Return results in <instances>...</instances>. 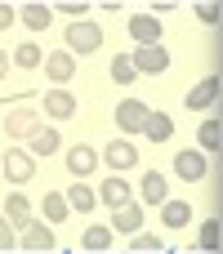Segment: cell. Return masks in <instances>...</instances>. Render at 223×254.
<instances>
[{
	"instance_id": "cell-32",
	"label": "cell",
	"mask_w": 223,
	"mask_h": 254,
	"mask_svg": "<svg viewBox=\"0 0 223 254\" xmlns=\"http://www.w3.org/2000/svg\"><path fill=\"white\" fill-rule=\"evenodd\" d=\"M63 13H67V18H85V13H89V4H85V0H67V4H63Z\"/></svg>"
},
{
	"instance_id": "cell-25",
	"label": "cell",
	"mask_w": 223,
	"mask_h": 254,
	"mask_svg": "<svg viewBox=\"0 0 223 254\" xmlns=\"http://www.w3.org/2000/svg\"><path fill=\"white\" fill-rule=\"evenodd\" d=\"M9 58H13L18 67H40V63H45V54H40L36 45H18V49H13Z\"/></svg>"
},
{
	"instance_id": "cell-5",
	"label": "cell",
	"mask_w": 223,
	"mask_h": 254,
	"mask_svg": "<svg viewBox=\"0 0 223 254\" xmlns=\"http://www.w3.org/2000/svg\"><path fill=\"white\" fill-rule=\"evenodd\" d=\"M0 170H4V179H13V183H27V179L36 174L31 152H4V156H0Z\"/></svg>"
},
{
	"instance_id": "cell-8",
	"label": "cell",
	"mask_w": 223,
	"mask_h": 254,
	"mask_svg": "<svg viewBox=\"0 0 223 254\" xmlns=\"http://www.w3.org/2000/svg\"><path fill=\"white\" fill-rule=\"evenodd\" d=\"M174 174L188 179V183H201V179H206V156H201V152H179V156H174Z\"/></svg>"
},
{
	"instance_id": "cell-22",
	"label": "cell",
	"mask_w": 223,
	"mask_h": 254,
	"mask_svg": "<svg viewBox=\"0 0 223 254\" xmlns=\"http://www.w3.org/2000/svg\"><path fill=\"white\" fill-rule=\"evenodd\" d=\"M40 205H45V219H49V223H63V219L72 214V205H67V196H63V192H49Z\"/></svg>"
},
{
	"instance_id": "cell-15",
	"label": "cell",
	"mask_w": 223,
	"mask_h": 254,
	"mask_svg": "<svg viewBox=\"0 0 223 254\" xmlns=\"http://www.w3.org/2000/svg\"><path fill=\"white\" fill-rule=\"evenodd\" d=\"M94 165H98V152H94L89 143H76V147L67 152V170H72V174H89Z\"/></svg>"
},
{
	"instance_id": "cell-6",
	"label": "cell",
	"mask_w": 223,
	"mask_h": 254,
	"mask_svg": "<svg viewBox=\"0 0 223 254\" xmlns=\"http://www.w3.org/2000/svg\"><path fill=\"white\" fill-rule=\"evenodd\" d=\"M130 36H134L139 45H161V22H156V13H134V18H130Z\"/></svg>"
},
{
	"instance_id": "cell-33",
	"label": "cell",
	"mask_w": 223,
	"mask_h": 254,
	"mask_svg": "<svg viewBox=\"0 0 223 254\" xmlns=\"http://www.w3.org/2000/svg\"><path fill=\"white\" fill-rule=\"evenodd\" d=\"M13 18H18V13H13L9 4H0V31H4V27H13Z\"/></svg>"
},
{
	"instance_id": "cell-28",
	"label": "cell",
	"mask_w": 223,
	"mask_h": 254,
	"mask_svg": "<svg viewBox=\"0 0 223 254\" xmlns=\"http://www.w3.org/2000/svg\"><path fill=\"white\" fill-rule=\"evenodd\" d=\"M85 250H112V232L107 228H85Z\"/></svg>"
},
{
	"instance_id": "cell-11",
	"label": "cell",
	"mask_w": 223,
	"mask_h": 254,
	"mask_svg": "<svg viewBox=\"0 0 223 254\" xmlns=\"http://www.w3.org/2000/svg\"><path fill=\"white\" fill-rule=\"evenodd\" d=\"M103 161H107L112 170H130V165H139V152H134V143H125V138H116V143H107V152H103Z\"/></svg>"
},
{
	"instance_id": "cell-10",
	"label": "cell",
	"mask_w": 223,
	"mask_h": 254,
	"mask_svg": "<svg viewBox=\"0 0 223 254\" xmlns=\"http://www.w3.org/2000/svg\"><path fill=\"white\" fill-rule=\"evenodd\" d=\"M45 116H54V121H72V116H76V98L63 94V89H49V94H45Z\"/></svg>"
},
{
	"instance_id": "cell-9",
	"label": "cell",
	"mask_w": 223,
	"mask_h": 254,
	"mask_svg": "<svg viewBox=\"0 0 223 254\" xmlns=\"http://www.w3.org/2000/svg\"><path fill=\"white\" fill-rule=\"evenodd\" d=\"M215 98H219V76H206L201 85H192L188 107H192V112H206V107H215Z\"/></svg>"
},
{
	"instance_id": "cell-18",
	"label": "cell",
	"mask_w": 223,
	"mask_h": 254,
	"mask_svg": "<svg viewBox=\"0 0 223 254\" xmlns=\"http://www.w3.org/2000/svg\"><path fill=\"white\" fill-rule=\"evenodd\" d=\"M143 228V210L139 205H116V219H112V232H139Z\"/></svg>"
},
{
	"instance_id": "cell-31",
	"label": "cell",
	"mask_w": 223,
	"mask_h": 254,
	"mask_svg": "<svg viewBox=\"0 0 223 254\" xmlns=\"http://www.w3.org/2000/svg\"><path fill=\"white\" fill-rule=\"evenodd\" d=\"M197 18L215 27V22H219V4H210V0H201V4H197Z\"/></svg>"
},
{
	"instance_id": "cell-2",
	"label": "cell",
	"mask_w": 223,
	"mask_h": 254,
	"mask_svg": "<svg viewBox=\"0 0 223 254\" xmlns=\"http://www.w3.org/2000/svg\"><path fill=\"white\" fill-rule=\"evenodd\" d=\"M130 63H134V71H148V76H161V71L170 67V54H165L161 45H139V49L130 54Z\"/></svg>"
},
{
	"instance_id": "cell-4",
	"label": "cell",
	"mask_w": 223,
	"mask_h": 254,
	"mask_svg": "<svg viewBox=\"0 0 223 254\" xmlns=\"http://www.w3.org/2000/svg\"><path fill=\"white\" fill-rule=\"evenodd\" d=\"M143 121H148V107H143L139 98H121V103H116V125H121L125 134H139Z\"/></svg>"
},
{
	"instance_id": "cell-3",
	"label": "cell",
	"mask_w": 223,
	"mask_h": 254,
	"mask_svg": "<svg viewBox=\"0 0 223 254\" xmlns=\"http://www.w3.org/2000/svg\"><path fill=\"white\" fill-rule=\"evenodd\" d=\"M54 246H58V241H54V232H49V228H40V223H27V228L18 232V250H31V254H49Z\"/></svg>"
},
{
	"instance_id": "cell-34",
	"label": "cell",
	"mask_w": 223,
	"mask_h": 254,
	"mask_svg": "<svg viewBox=\"0 0 223 254\" xmlns=\"http://www.w3.org/2000/svg\"><path fill=\"white\" fill-rule=\"evenodd\" d=\"M9 76V54H0V80Z\"/></svg>"
},
{
	"instance_id": "cell-16",
	"label": "cell",
	"mask_w": 223,
	"mask_h": 254,
	"mask_svg": "<svg viewBox=\"0 0 223 254\" xmlns=\"http://www.w3.org/2000/svg\"><path fill=\"white\" fill-rule=\"evenodd\" d=\"M165 196H170V183H165V174L148 170V174H143V205H161Z\"/></svg>"
},
{
	"instance_id": "cell-13",
	"label": "cell",
	"mask_w": 223,
	"mask_h": 254,
	"mask_svg": "<svg viewBox=\"0 0 223 254\" xmlns=\"http://www.w3.org/2000/svg\"><path fill=\"white\" fill-rule=\"evenodd\" d=\"M161 219H165V228H170V232H179V228H188V223H192V205H188V201H170V196H165V201H161Z\"/></svg>"
},
{
	"instance_id": "cell-7",
	"label": "cell",
	"mask_w": 223,
	"mask_h": 254,
	"mask_svg": "<svg viewBox=\"0 0 223 254\" xmlns=\"http://www.w3.org/2000/svg\"><path fill=\"white\" fill-rule=\"evenodd\" d=\"M4 129H9L13 138H31V134L40 129V121H36V112H31V107H13V112L4 116Z\"/></svg>"
},
{
	"instance_id": "cell-21",
	"label": "cell",
	"mask_w": 223,
	"mask_h": 254,
	"mask_svg": "<svg viewBox=\"0 0 223 254\" xmlns=\"http://www.w3.org/2000/svg\"><path fill=\"white\" fill-rule=\"evenodd\" d=\"M18 18H22L31 31H45V27H49V18H54V9H49V4H27Z\"/></svg>"
},
{
	"instance_id": "cell-29",
	"label": "cell",
	"mask_w": 223,
	"mask_h": 254,
	"mask_svg": "<svg viewBox=\"0 0 223 254\" xmlns=\"http://www.w3.org/2000/svg\"><path fill=\"white\" fill-rule=\"evenodd\" d=\"M201 250H219V219L201 223Z\"/></svg>"
},
{
	"instance_id": "cell-24",
	"label": "cell",
	"mask_w": 223,
	"mask_h": 254,
	"mask_svg": "<svg viewBox=\"0 0 223 254\" xmlns=\"http://www.w3.org/2000/svg\"><path fill=\"white\" fill-rule=\"evenodd\" d=\"M134 76H139V71H134L130 54H116V58H112V80H116V85H130Z\"/></svg>"
},
{
	"instance_id": "cell-14",
	"label": "cell",
	"mask_w": 223,
	"mask_h": 254,
	"mask_svg": "<svg viewBox=\"0 0 223 254\" xmlns=\"http://www.w3.org/2000/svg\"><path fill=\"white\" fill-rule=\"evenodd\" d=\"M45 71H49V80H72V71H76V58H72L67 49H58V54H45Z\"/></svg>"
},
{
	"instance_id": "cell-20",
	"label": "cell",
	"mask_w": 223,
	"mask_h": 254,
	"mask_svg": "<svg viewBox=\"0 0 223 254\" xmlns=\"http://www.w3.org/2000/svg\"><path fill=\"white\" fill-rule=\"evenodd\" d=\"M54 152H58V129L40 125V129L31 134V156H54Z\"/></svg>"
},
{
	"instance_id": "cell-12",
	"label": "cell",
	"mask_w": 223,
	"mask_h": 254,
	"mask_svg": "<svg viewBox=\"0 0 223 254\" xmlns=\"http://www.w3.org/2000/svg\"><path fill=\"white\" fill-rule=\"evenodd\" d=\"M4 219L13 223V232H22V228L31 223V205H27L22 192H9V196H4Z\"/></svg>"
},
{
	"instance_id": "cell-23",
	"label": "cell",
	"mask_w": 223,
	"mask_h": 254,
	"mask_svg": "<svg viewBox=\"0 0 223 254\" xmlns=\"http://www.w3.org/2000/svg\"><path fill=\"white\" fill-rule=\"evenodd\" d=\"M130 250H134V254H161V250H165V241H161V237H148V232L139 228L134 241H130Z\"/></svg>"
},
{
	"instance_id": "cell-17",
	"label": "cell",
	"mask_w": 223,
	"mask_h": 254,
	"mask_svg": "<svg viewBox=\"0 0 223 254\" xmlns=\"http://www.w3.org/2000/svg\"><path fill=\"white\" fill-rule=\"evenodd\" d=\"M170 129H174V121H170L165 112H148V121H143V129H139V134H148L152 143H165V138H170Z\"/></svg>"
},
{
	"instance_id": "cell-1",
	"label": "cell",
	"mask_w": 223,
	"mask_h": 254,
	"mask_svg": "<svg viewBox=\"0 0 223 254\" xmlns=\"http://www.w3.org/2000/svg\"><path fill=\"white\" fill-rule=\"evenodd\" d=\"M103 45V27L98 22H72L67 27V54H94Z\"/></svg>"
},
{
	"instance_id": "cell-26",
	"label": "cell",
	"mask_w": 223,
	"mask_h": 254,
	"mask_svg": "<svg viewBox=\"0 0 223 254\" xmlns=\"http://www.w3.org/2000/svg\"><path fill=\"white\" fill-rule=\"evenodd\" d=\"M197 143H201L206 152H219V121H201V129H197Z\"/></svg>"
},
{
	"instance_id": "cell-27",
	"label": "cell",
	"mask_w": 223,
	"mask_h": 254,
	"mask_svg": "<svg viewBox=\"0 0 223 254\" xmlns=\"http://www.w3.org/2000/svg\"><path fill=\"white\" fill-rule=\"evenodd\" d=\"M67 201H72V210H76V214H89V210L98 205V196H94L89 188H72V196H67Z\"/></svg>"
},
{
	"instance_id": "cell-30",
	"label": "cell",
	"mask_w": 223,
	"mask_h": 254,
	"mask_svg": "<svg viewBox=\"0 0 223 254\" xmlns=\"http://www.w3.org/2000/svg\"><path fill=\"white\" fill-rule=\"evenodd\" d=\"M13 246H18V232H13V223H9V219H0V254L13 250Z\"/></svg>"
},
{
	"instance_id": "cell-19",
	"label": "cell",
	"mask_w": 223,
	"mask_h": 254,
	"mask_svg": "<svg viewBox=\"0 0 223 254\" xmlns=\"http://www.w3.org/2000/svg\"><path fill=\"white\" fill-rule=\"evenodd\" d=\"M98 201H107L112 210H116V205H125V201H130V183H125V179H103Z\"/></svg>"
}]
</instances>
